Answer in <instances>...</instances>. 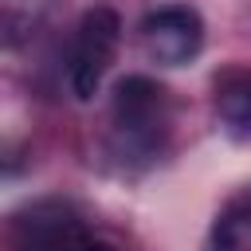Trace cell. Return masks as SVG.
<instances>
[{
	"label": "cell",
	"instance_id": "obj_1",
	"mask_svg": "<svg viewBox=\"0 0 251 251\" xmlns=\"http://www.w3.org/2000/svg\"><path fill=\"white\" fill-rule=\"evenodd\" d=\"M165 137H169L165 90L145 75L122 78L114 90V145H118V153L153 161L165 149Z\"/></svg>",
	"mask_w": 251,
	"mask_h": 251
},
{
	"label": "cell",
	"instance_id": "obj_7",
	"mask_svg": "<svg viewBox=\"0 0 251 251\" xmlns=\"http://www.w3.org/2000/svg\"><path fill=\"white\" fill-rule=\"evenodd\" d=\"M82 251H114V247H102V243H90V247H82Z\"/></svg>",
	"mask_w": 251,
	"mask_h": 251
},
{
	"label": "cell",
	"instance_id": "obj_2",
	"mask_svg": "<svg viewBox=\"0 0 251 251\" xmlns=\"http://www.w3.org/2000/svg\"><path fill=\"white\" fill-rule=\"evenodd\" d=\"M118 43H122V20L114 8L98 4L78 20L75 43H71V63H67V82L78 102H90L98 94L114 55H118Z\"/></svg>",
	"mask_w": 251,
	"mask_h": 251
},
{
	"label": "cell",
	"instance_id": "obj_6",
	"mask_svg": "<svg viewBox=\"0 0 251 251\" xmlns=\"http://www.w3.org/2000/svg\"><path fill=\"white\" fill-rule=\"evenodd\" d=\"M212 251H251V200H235L212 227Z\"/></svg>",
	"mask_w": 251,
	"mask_h": 251
},
{
	"label": "cell",
	"instance_id": "obj_4",
	"mask_svg": "<svg viewBox=\"0 0 251 251\" xmlns=\"http://www.w3.org/2000/svg\"><path fill=\"white\" fill-rule=\"evenodd\" d=\"M141 47L157 67H184L204 47V20L184 4L157 8L141 20Z\"/></svg>",
	"mask_w": 251,
	"mask_h": 251
},
{
	"label": "cell",
	"instance_id": "obj_5",
	"mask_svg": "<svg viewBox=\"0 0 251 251\" xmlns=\"http://www.w3.org/2000/svg\"><path fill=\"white\" fill-rule=\"evenodd\" d=\"M216 114L231 133H251V75H227L216 82Z\"/></svg>",
	"mask_w": 251,
	"mask_h": 251
},
{
	"label": "cell",
	"instance_id": "obj_3",
	"mask_svg": "<svg viewBox=\"0 0 251 251\" xmlns=\"http://www.w3.org/2000/svg\"><path fill=\"white\" fill-rule=\"evenodd\" d=\"M12 251H82L90 247L82 216L63 200H35L12 216Z\"/></svg>",
	"mask_w": 251,
	"mask_h": 251
}]
</instances>
